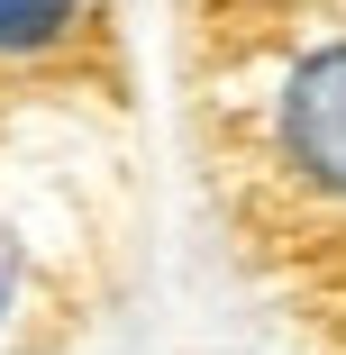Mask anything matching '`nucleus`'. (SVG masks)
<instances>
[{
	"instance_id": "nucleus-1",
	"label": "nucleus",
	"mask_w": 346,
	"mask_h": 355,
	"mask_svg": "<svg viewBox=\"0 0 346 355\" xmlns=\"http://www.w3.org/2000/svg\"><path fill=\"white\" fill-rule=\"evenodd\" d=\"M264 146H273V173H283L310 209L346 219V28L310 37L283 73H273Z\"/></svg>"
},
{
	"instance_id": "nucleus-2",
	"label": "nucleus",
	"mask_w": 346,
	"mask_h": 355,
	"mask_svg": "<svg viewBox=\"0 0 346 355\" xmlns=\"http://www.w3.org/2000/svg\"><path fill=\"white\" fill-rule=\"evenodd\" d=\"M83 37H92V0H0V64L10 73L64 64Z\"/></svg>"
},
{
	"instance_id": "nucleus-3",
	"label": "nucleus",
	"mask_w": 346,
	"mask_h": 355,
	"mask_svg": "<svg viewBox=\"0 0 346 355\" xmlns=\"http://www.w3.org/2000/svg\"><path fill=\"white\" fill-rule=\"evenodd\" d=\"M19 301H28V246H19L10 219H0V328L19 319Z\"/></svg>"
}]
</instances>
